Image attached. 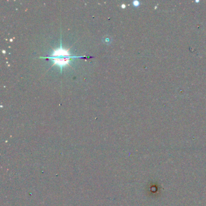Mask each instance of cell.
Listing matches in <instances>:
<instances>
[{
  "label": "cell",
  "instance_id": "cell-1",
  "mask_svg": "<svg viewBox=\"0 0 206 206\" xmlns=\"http://www.w3.org/2000/svg\"><path fill=\"white\" fill-rule=\"evenodd\" d=\"M88 58L87 56H59V57H41L40 59H49L53 61V65H58L61 68V73L62 72L63 67L66 65H69V62L74 59H79V58Z\"/></svg>",
  "mask_w": 206,
  "mask_h": 206
},
{
  "label": "cell",
  "instance_id": "cell-2",
  "mask_svg": "<svg viewBox=\"0 0 206 206\" xmlns=\"http://www.w3.org/2000/svg\"><path fill=\"white\" fill-rule=\"evenodd\" d=\"M70 48L68 49H63L62 48V39H61V48L56 49V50H53V53L51 54V57H59V56H72L71 55L70 52Z\"/></svg>",
  "mask_w": 206,
  "mask_h": 206
},
{
  "label": "cell",
  "instance_id": "cell-3",
  "mask_svg": "<svg viewBox=\"0 0 206 206\" xmlns=\"http://www.w3.org/2000/svg\"><path fill=\"white\" fill-rule=\"evenodd\" d=\"M124 5H125V4H123V5L122 6V8H125V6H124Z\"/></svg>",
  "mask_w": 206,
  "mask_h": 206
}]
</instances>
